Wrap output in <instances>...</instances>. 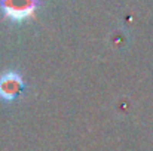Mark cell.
I'll return each mask as SVG.
<instances>
[{
	"instance_id": "1",
	"label": "cell",
	"mask_w": 153,
	"mask_h": 151,
	"mask_svg": "<svg viewBox=\"0 0 153 151\" xmlns=\"http://www.w3.org/2000/svg\"><path fill=\"white\" fill-rule=\"evenodd\" d=\"M4 13L13 21H21L30 16L36 7V0H3Z\"/></svg>"
},
{
	"instance_id": "2",
	"label": "cell",
	"mask_w": 153,
	"mask_h": 151,
	"mask_svg": "<svg viewBox=\"0 0 153 151\" xmlns=\"http://www.w3.org/2000/svg\"><path fill=\"white\" fill-rule=\"evenodd\" d=\"M24 88L21 76L15 71H9L0 77V98L6 101L15 99Z\"/></svg>"
}]
</instances>
